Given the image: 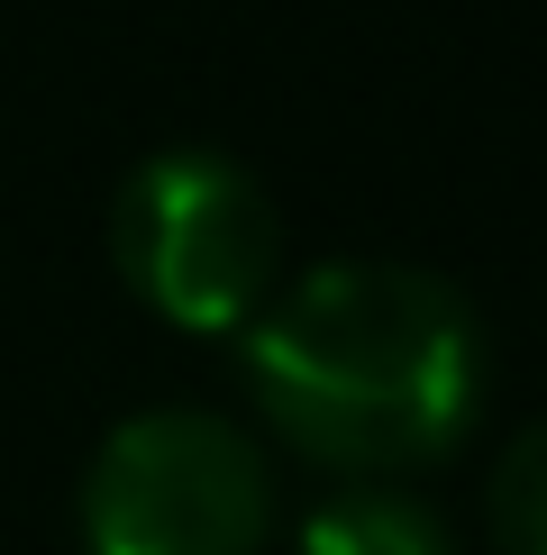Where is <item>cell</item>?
Returning a JSON list of instances; mask_svg holds the SVG:
<instances>
[{
    "mask_svg": "<svg viewBox=\"0 0 547 555\" xmlns=\"http://www.w3.org/2000/svg\"><path fill=\"white\" fill-rule=\"evenodd\" d=\"M274 538V465L219 410H137L82 465L91 555H256Z\"/></svg>",
    "mask_w": 547,
    "mask_h": 555,
    "instance_id": "3957f363",
    "label": "cell"
},
{
    "mask_svg": "<svg viewBox=\"0 0 547 555\" xmlns=\"http://www.w3.org/2000/svg\"><path fill=\"white\" fill-rule=\"evenodd\" d=\"M493 546L501 555H547V420L511 437L493 465Z\"/></svg>",
    "mask_w": 547,
    "mask_h": 555,
    "instance_id": "5b68a950",
    "label": "cell"
},
{
    "mask_svg": "<svg viewBox=\"0 0 547 555\" xmlns=\"http://www.w3.org/2000/svg\"><path fill=\"white\" fill-rule=\"evenodd\" d=\"M110 256L155 319L219 337L283 292V219H274L265 182L228 165L219 146H174L119 182Z\"/></svg>",
    "mask_w": 547,
    "mask_h": 555,
    "instance_id": "7a4b0ae2",
    "label": "cell"
},
{
    "mask_svg": "<svg viewBox=\"0 0 547 555\" xmlns=\"http://www.w3.org/2000/svg\"><path fill=\"white\" fill-rule=\"evenodd\" d=\"M246 383L292 455L383 482L429 465L484 410V319L447 273L420 264H310L274 292L246 337Z\"/></svg>",
    "mask_w": 547,
    "mask_h": 555,
    "instance_id": "6da1fadb",
    "label": "cell"
},
{
    "mask_svg": "<svg viewBox=\"0 0 547 555\" xmlns=\"http://www.w3.org/2000/svg\"><path fill=\"white\" fill-rule=\"evenodd\" d=\"M302 555H456L447 519L402 482H347L302 528Z\"/></svg>",
    "mask_w": 547,
    "mask_h": 555,
    "instance_id": "277c9868",
    "label": "cell"
}]
</instances>
